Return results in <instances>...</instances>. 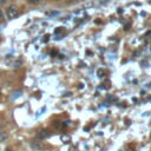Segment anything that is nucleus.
<instances>
[{
  "label": "nucleus",
  "mask_w": 151,
  "mask_h": 151,
  "mask_svg": "<svg viewBox=\"0 0 151 151\" xmlns=\"http://www.w3.org/2000/svg\"><path fill=\"white\" fill-rule=\"evenodd\" d=\"M19 14H20V12L15 5H9L6 9V15L8 19H15L19 17Z\"/></svg>",
  "instance_id": "nucleus-1"
},
{
  "label": "nucleus",
  "mask_w": 151,
  "mask_h": 151,
  "mask_svg": "<svg viewBox=\"0 0 151 151\" xmlns=\"http://www.w3.org/2000/svg\"><path fill=\"white\" fill-rule=\"evenodd\" d=\"M29 145H31V147H32L34 151H42V150L45 149L44 143H42V142H39V140H32V142L29 143Z\"/></svg>",
  "instance_id": "nucleus-2"
},
{
  "label": "nucleus",
  "mask_w": 151,
  "mask_h": 151,
  "mask_svg": "<svg viewBox=\"0 0 151 151\" xmlns=\"http://www.w3.org/2000/svg\"><path fill=\"white\" fill-rule=\"evenodd\" d=\"M37 137H38L39 139H46V138L50 137V132H48L47 130H39V131L37 132Z\"/></svg>",
  "instance_id": "nucleus-3"
},
{
  "label": "nucleus",
  "mask_w": 151,
  "mask_h": 151,
  "mask_svg": "<svg viewBox=\"0 0 151 151\" xmlns=\"http://www.w3.org/2000/svg\"><path fill=\"white\" fill-rule=\"evenodd\" d=\"M8 138V134L6 133V132H0V143H2V142H5L6 139Z\"/></svg>",
  "instance_id": "nucleus-4"
},
{
  "label": "nucleus",
  "mask_w": 151,
  "mask_h": 151,
  "mask_svg": "<svg viewBox=\"0 0 151 151\" xmlns=\"http://www.w3.org/2000/svg\"><path fill=\"white\" fill-rule=\"evenodd\" d=\"M29 5H39V4H41L44 0H26Z\"/></svg>",
  "instance_id": "nucleus-5"
},
{
  "label": "nucleus",
  "mask_w": 151,
  "mask_h": 151,
  "mask_svg": "<svg viewBox=\"0 0 151 151\" xmlns=\"http://www.w3.org/2000/svg\"><path fill=\"white\" fill-rule=\"evenodd\" d=\"M21 96V91H17V92H13V94H12V97H11V99L13 100V99H17L18 97H20Z\"/></svg>",
  "instance_id": "nucleus-6"
},
{
  "label": "nucleus",
  "mask_w": 151,
  "mask_h": 151,
  "mask_svg": "<svg viewBox=\"0 0 151 151\" xmlns=\"http://www.w3.org/2000/svg\"><path fill=\"white\" fill-rule=\"evenodd\" d=\"M2 22H5V13H4V11L0 8V24H2Z\"/></svg>",
  "instance_id": "nucleus-7"
},
{
  "label": "nucleus",
  "mask_w": 151,
  "mask_h": 151,
  "mask_svg": "<svg viewBox=\"0 0 151 151\" xmlns=\"http://www.w3.org/2000/svg\"><path fill=\"white\" fill-rule=\"evenodd\" d=\"M7 2V0H0V6H2V5H5Z\"/></svg>",
  "instance_id": "nucleus-8"
},
{
  "label": "nucleus",
  "mask_w": 151,
  "mask_h": 151,
  "mask_svg": "<svg viewBox=\"0 0 151 151\" xmlns=\"http://www.w3.org/2000/svg\"><path fill=\"white\" fill-rule=\"evenodd\" d=\"M6 151H12V150H11V149H9V147H8V149H7V150H6Z\"/></svg>",
  "instance_id": "nucleus-9"
},
{
  "label": "nucleus",
  "mask_w": 151,
  "mask_h": 151,
  "mask_svg": "<svg viewBox=\"0 0 151 151\" xmlns=\"http://www.w3.org/2000/svg\"><path fill=\"white\" fill-rule=\"evenodd\" d=\"M1 131H2V127H1V126H0V132H1Z\"/></svg>",
  "instance_id": "nucleus-10"
},
{
  "label": "nucleus",
  "mask_w": 151,
  "mask_h": 151,
  "mask_svg": "<svg viewBox=\"0 0 151 151\" xmlns=\"http://www.w3.org/2000/svg\"><path fill=\"white\" fill-rule=\"evenodd\" d=\"M0 99H1V92H0Z\"/></svg>",
  "instance_id": "nucleus-11"
},
{
  "label": "nucleus",
  "mask_w": 151,
  "mask_h": 151,
  "mask_svg": "<svg viewBox=\"0 0 151 151\" xmlns=\"http://www.w3.org/2000/svg\"><path fill=\"white\" fill-rule=\"evenodd\" d=\"M131 151H132V150H131Z\"/></svg>",
  "instance_id": "nucleus-12"
}]
</instances>
